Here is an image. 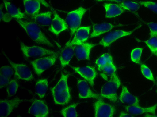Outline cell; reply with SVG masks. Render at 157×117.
<instances>
[{
	"label": "cell",
	"mask_w": 157,
	"mask_h": 117,
	"mask_svg": "<svg viewBox=\"0 0 157 117\" xmlns=\"http://www.w3.org/2000/svg\"><path fill=\"white\" fill-rule=\"evenodd\" d=\"M16 20L34 41L49 47H54L53 44L42 32L36 23L25 21L21 19H16Z\"/></svg>",
	"instance_id": "1"
},
{
	"label": "cell",
	"mask_w": 157,
	"mask_h": 117,
	"mask_svg": "<svg viewBox=\"0 0 157 117\" xmlns=\"http://www.w3.org/2000/svg\"><path fill=\"white\" fill-rule=\"evenodd\" d=\"M69 75L62 73L57 83L51 90L55 103L58 105H64L68 103L71 99V95L68 85Z\"/></svg>",
	"instance_id": "2"
},
{
	"label": "cell",
	"mask_w": 157,
	"mask_h": 117,
	"mask_svg": "<svg viewBox=\"0 0 157 117\" xmlns=\"http://www.w3.org/2000/svg\"><path fill=\"white\" fill-rule=\"evenodd\" d=\"M120 80L116 73L112 75L102 87L100 95L113 102L117 99V91L121 85Z\"/></svg>",
	"instance_id": "3"
},
{
	"label": "cell",
	"mask_w": 157,
	"mask_h": 117,
	"mask_svg": "<svg viewBox=\"0 0 157 117\" xmlns=\"http://www.w3.org/2000/svg\"><path fill=\"white\" fill-rule=\"evenodd\" d=\"M86 11V9L82 7L69 12L66 17V22L69 27L70 35L72 36L80 25L82 19Z\"/></svg>",
	"instance_id": "4"
},
{
	"label": "cell",
	"mask_w": 157,
	"mask_h": 117,
	"mask_svg": "<svg viewBox=\"0 0 157 117\" xmlns=\"http://www.w3.org/2000/svg\"><path fill=\"white\" fill-rule=\"evenodd\" d=\"M57 57V53L49 55L34 60L31 64L36 74L40 75L55 63Z\"/></svg>",
	"instance_id": "5"
},
{
	"label": "cell",
	"mask_w": 157,
	"mask_h": 117,
	"mask_svg": "<svg viewBox=\"0 0 157 117\" xmlns=\"http://www.w3.org/2000/svg\"><path fill=\"white\" fill-rule=\"evenodd\" d=\"M20 48L23 55L27 57H37L57 53L54 51L37 46H29L21 42Z\"/></svg>",
	"instance_id": "6"
},
{
	"label": "cell",
	"mask_w": 157,
	"mask_h": 117,
	"mask_svg": "<svg viewBox=\"0 0 157 117\" xmlns=\"http://www.w3.org/2000/svg\"><path fill=\"white\" fill-rule=\"evenodd\" d=\"M140 27L141 26L139 25L131 31L117 30L110 32L102 38L99 44L104 47H108L117 40L132 34Z\"/></svg>",
	"instance_id": "7"
},
{
	"label": "cell",
	"mask_w": 157,
	"mask_h": 117,
	"mask_svg": "<svg viewBox=\"0 0 157 117\" xmlns=\"http://www.w3.org/2000/svg\"><path fill=\"white\" fill-rule=\"evenodd\" d=\"M95 117H113L115 109L114 106L105 102L101 98L97 99L94 104Z\"/></svg>",
	"instance_id": "8"
},
{
	"label": "cell",
	"mask_w": 157,
	"mask_h": 117,
	"mask_svg": "<svg viewBox=\"0 0 157 117\" xmlns=\"http://www.w3.org/2000/svg\"><path fill=\"white\" fill-rule=\"evenodd\" d=\"M9 62L15 71V75L19 79L30 81L33 79V76L30 69L26 65L12 62L6 56Z\"/></svg>",
	"instance_id": "9"
},
{
	"label": "cell",
	"mask_w": 157,
	"mask_h": 117,
	"mask_svg": "<svg viewBox=\"0 0 157 117\" xmlns=\"http://www.w3.org/2000/svg\"><path fill=\"white\" fill-rule=\"evenodd\" d=\"M90 30V26L79 27L75 31L72 39L67 42L66 46H76L85 43L89 37Z\"/></svg>",
	"instance_id": "10"
},
{
	"label": "cell",
	"mask_w": 157,
	"mask_h": 117,
	"mask_svg": "<svg viewBox=\"0 0 157 117\" xmlns=\"http://www.w3.org/2000/svg\"><path fill=\"white\" fill-rule=\"evenodd\" d=\"M22 100L18 98L8 99H2L0 102V116H8L12 111L18 107Z\"/></svg>",
	"instance_id": "11"
},
{
	"label": "cell",
	"mask_w": 157,
	"mask_h": 117,
	"mask_svg": "<svg viewBox=\"0 0 157 117\" xmlns=\"http://www.w3.org/2000/svg\"><path fill=\"white\" fill-rule=\"evenodd\" d=\"M29 113L34 116L45 117L49 113V109L45 103L40 99L35 100L30 106Z\"/></svg>",
	"instance_id": "12"
},
{
	"label": "cell",
	"mask_w": 157,
	"mask_h": 117,
	"mask_svg": "<svg viewBox=\"0 0 157 117\" xmlns=\"http://www.w3.org/2000/svg\"><path fill=\"white\" fill-rule=\"evenodd\" d=\"M71 67L75 72L87 81L91 86L93 87L94 86V80L97 74L96 71L94 67L89 66Z\"/></svg>",
	"instance_id": "13"
},
{
	"label": "cell",
	"mask_w": 157,
	"mask_h": 117,
	"mask_svg": "<svg viewBox=\"0 0 157 117\" xmlns=\"http://www.w3.org/2000/svg\"><path fill=\"white\" fill-rule=\"evenodd\" d=\"M54 17L49 28V30L56 35L67 29L68 26L66 22L53 9Z\"/></svg>",
	"instance_id": "14"
},
{
	"label": "cell",
	"mask_w": 157,
	"mask_h": 117,
	"mask_svg": "<svg viewBox=\"0 0 157 117\" xmlns=\"http://www.w3.org/2000/svg\"><path fill=\"white\" fill-rule=\"evenodd\" d=\"M77 84L79 98L82 99L91 98L97 99L101 98L99 95L92 91L86 80H79Z\"/></svg>",
	"instance_id": "15"
},
{
	"label": "cell",
	"mask_w": 157,
	"mask_h": 117,
	"mask_svg": "<svg viewBox=\"0 0 157 117\" xmlns=\"http://www.w3.org/2000/svg\"><path fill=\"white\" fill-rule=\"evenodd\" d=\"M96 45L88 42L75 46V54L79 60H88L90 58V52Z\"/></svg>",
	"instance_id": "16"
},
{
	"label": "cell",
	"mask_w": 157,
	"mask_h": 117,
	"mask_svg": "<svg viewBox=\"0 0 157 117\" xmlns=\"http://www.w3.org/2000/svg\"><path fill=\"white\" fill-rule=\"evenodd\" d=\"M126 111L133 115H137L145 113H150L155 115L157 108V103L147 107L144 108L140 105H128L125 107Z\"/></svg>",
	"instance_id": "17"
},
{
	"label": "cell",
	"mask_w": 157,
	"mask_h": 117,
	"mask_svg": "<svg viewBox=\"0 0 157 117\" xmlns=\"http://www.w3.org/2000/svg\"><path fill=\"white\" fill-rule=\"evenodd\" d=\"M119 100L121 102L130 105H139V100L138 98L132 94L127 87L124 86L122 87Z\"/></svg>",
	"instance_id": "18"
},
{
	"label": "cell",
	"mask_w": 157,
	"mask_h": 117,
	"mask_svg": "<svg viewBox=\"0 0 157 117\" xmlns=\"http://www.w3.org/2000/svg\"><path fill=\"white\" fill-rule=\"evenodd\" d=\"M75 46H66L61 51L59 60L62 67L68 65L75 54Z\"/></svg>",
	"instance_id": "19"
},
{
	"label": "cell",
	"mask_w": 157,
	"mask_h": 117,
	"mask_svg": "<svg viewBox=\"0 0 157 117\" xmlns=\"http://www.w3.org/2000/svg\"><path fill=\"white\" fill-rule=\"evenodd\" d=\"M26 13L31 16L39 13L40 8V2L38 0H23Z\"/></svg>",
	"instance_id": "20"
},
{
	"label": "cell",
	"mask_w": 157,
	"mask_h": 117,
	"mask_svg": "<svg viewBox=\"0 0 157 117\" xmlns=\"http://www.w3.org/2000/svg\"><path fill=\"white\" fill-rule=\"evenodd\" d=\"M105 11V16L110 18L120 15L124 12L123 9L119 4L105 3L104 5Z\"/></svg>",
	"instance_id": "21"
},
{
	"label": "cell",
	"mask_w": 157,
	"mask_h": 117,
	"mask_svg": "<svg viewBox=\"0 0 157 117\" xmlns=\"http://www.w3.org/2000/svg\"><path fill=\"white\" fill-rule=\"evenodd\" d=\"M114 27L113 25L108 23L95 24L93 26V31L90 34V38L99 36L110 31Z\"/></svg>",
	"instance_id": "22"
},
{
	"label": "cell",
	"mask_w": 157,
	"mask_h": 117,
	"mask_svg": "<svg viewBox=\"0 0 157 117\" xmlns=\"http://www.w3.org/2000/svg\"><path fill=\"white\" fill-rule=\"evenodd\" d=\"M5 8L10 15L16 19H22L25 17V14L22 12L14 4L6 1H3Z\"/></svg>",
	"instance_id": "23"
},
{
	"label": "cell",
	"mask_w": 157,
	"mask_h": 117,
	"mask_svg": "<svg viewBox=\"0 0 157 117\" xmlns=\"http://www.w3.org/2000/svg\"><path fill=\"white\" fill-rule=\"evenodd\" d=\"M52 13L50 11L42 12L31 16L32 18L39 24L43 26L50 25L52 22Z\"/></svg>",
	"instance_id": "24"
},
{
	"label": "cell",
	"mask_w": 157,
	"mask_h": 117,
	"mask_svg": "<svg viewBox=\"0 0 157 117\" xmlns=\"http://www.w3.org/2000/svg\"><path fill=\"white\" fill-rule=\"evenodd\" d=\"M48 87V81L46 79L39 80L35 86L36 93L40 98H43L45 96Z\"/></svg>",
	"instance_id": "25"
},
{
	"label": "cell",
	"mask_w": 157,
	"mask_h": 117,
	"mask_svg": "<svg viewBox=\"0 0 157 117\" xmlns=\"http://www.w3.org/2000/svg\"><path fill=\"white\" fill-rule=\"evenodd\" d=\"M113 58L111 55L108 53L102 55L96 61L98 70L99 71L104 66L113 63Z\"/></svg>",
	"instance_id": "26"
},
{
	"label": "cell",
	"mask_w": 157,
	"mask_h": 117,
	"mask_svg": "<svg viewBox=\"0 0 157 117\" xmlns=\"http://www.w3.org/2000/svg\"><path fill=\"white\" fill-rule=\"evenodd\" d=\"M116 68L113 63L103 67L99 71L101 77L107 81L115 73Z\"/></svg>",
	"instance_id": "27"
},
{
	"label": "cell",
	"mask_w": 157,
	"mask_h": 117,
	"mask_svg": "<svg viewBox=\"0 0 157 117\" xmlns=\"http://www.w3.org/2000/svg\"><path fill=\"white\" fill-rule=\"evenodd\" d=\"M119 5L124 10L132 12L137 11L140 7V5L137 2L128 0L121 2Z\"/></svg>",
	"instance_id": "28"
},
{
	"label": "cell",
	"mask_w": 157,
	"mask_h": 117,
	"mask_svg": "<svg viewBox=\"0 0 157 117\" xmlns=\"http://www.w3.org/2000/svg\"><path fill=\"white\" fill-rule=\"evenodd\" d=\"M78 103H75L66 107L61 111L62 115L64 117H77L78 115L76 108Z\"/></svg>",
	"instance_id": "29"
},
{
	"label": "cell",
	"mask_w": 157,
	"mask_h": 117,
	"mask_svg": "<svg viewBox=\"0 0 157 117\" xmlns=\"http://www.w3.org/2000/svg\"><path fill=\"white\" fill-rule=\"evenodd\" d=\"M142 51L143 49L141 48H136L132 50L131 53V58L133 62L137 64H140Z\"/></svg>",
	"instance_id": "30"
},
{
	"label": "cell",
	"mask_w": 157,
	"mask_h": 117,
	"mask_svg": "<svg viewBox=\"0 0 157 117\" xmlns=\"http://www.w3.org/2000/svg\"><path fill=\"white\" fill-rule=\"evenodd\" d=\"M18 87V83L16 80L13 79L10 80L6 87V92L8 96L11 97L15 95L17 90Z\"/></svg>",
	"instance_id": "31"
},
{
	"label": "cell",
	"mask_w": 157,
	"mask_h": 117,
	"mask_svg": "<svg viewBox=\"0 0 157 117\" xmlns=\"http://www.w3.org/2000/svg\"><path fill=\"white\" fill-rule=\"evenodd\" d=\"M140 65L141 71L143 76L147 79L155 83V80L150 69L143 63H141Z\"/></svg>",
	"instance_id": "32"
},
{
	"label": "cell",
	"mask_w": 157,
	"mask_h": 117,
	"mask_svg": "<svg viewBox=\"0 0 157 117\" xmlns=\"http://www.w3.org/2000/svg\"><path fill=\"white\" fill-rule=\"evenodd\" d=\"M144 42L153 54L157 52V37H150Z\"/></svg>",
	"instance_id": "33"
},
{
	"label": "cell",
	"mask_w": 157,
	"mask_h": 117,
	"mask_svg": "<svg viewBox=\"0 0 157 117\" xmlns=\"http://www.w3.org/2000/svg\"><path fill=\"white\" fill-rule=\"evenodd\" d=\"M137 2L140 5L149 9L157 14V2L151 1H139Z\"/></svg>",
	"instance_id": "34"
},
{
	"label": "cell",
	"mask_w": 157,
	"mask_h": 117,
	"mask_svg": "<svg viewBox=\"0 0 157 117\" xmlns=\"http://www.w3.org/2000/svg\"><path fill=\"white\" fill-rule=\"evenodd\" d=\"M147 25L149 30L150 37H157V23L148 22Z\"/></svg>",
	"instance_id": "35"
},
{
	"label": "cell",
	"mask_w": 157,
	"mask_h": 117,
	"mask_svg": "<svg viewBox=\"0 0 157 117\" xmlns=\"http://www.w3.org/2000/svg\"><path fill=\"white\" fill-rule=\"evenodd\" d=\"M14 72L12 68L8 66H4L0 69V74L10 78L13 74Z\"/></svg>",
	"instance_id": "36"
},
{
	"label": "cell",
	"mask_w": 157,
	"mask_h": 117,
	"mask_svg": "<svg viewBox=\"0 0 157 117\" xmlns=\"http://www.w3.org/2000/svg\"><path fill=\"white\" fill-rule=\"evenodd\" d=\"M2 6H0V20L4 22H8L12 19V17L8 13H4L2 11Z\"/></svg>",
	"instance_id": "37"
},
{
	"label": "cell",
	"mask_w": 157,
	"mask_h": 117,
	"mask_svg": "<svg viewBox=\"0 0 157 117\" xmlns=\"http://www.w3.org/2000/svg\"><path fill=\"white\" fill-rule=\"evenodd\" d=\"M0 88H2L7 85L9 82L10 78L0 74Z\"/></svg>",
	"instance_id": "38"
},
{
	"label": "cell",
	"mask_w": 157,
	"mask_h": 117,
	"mask_svg": "<svg viewBox=\"0 0 157 117\" xmlns=\"http://www.w3.org/2000/svg\"><path fill=\"white\" fill-rule=\"evenodd\" d=\"M119 117H133L134 115L130 113H126L124 112H120L119 115Z\"/></svg>",
	"instance_id": "39"
},
{
	"label": "cell",
	"mask_w": 157,
	"mask_h": 117,
	"mask_svg": "<svg viewBox=\"0 0 157 117\" xmlns=\"http://www.w3.org/2000/svg\"><path fill=\"white\" fill-rule=\"evenodd\" d=\"M43 5L47 8L50 7V6L45 0H38Z\"/></svg>",
	"instance_id": "40"
},
{
	"label": "cell",
	"mask_w": 157,
	"mask_h": 117,
	"mask_svg": "<svg viewBox=\"0 0 157 117\" xmlns=\"http://www.w3.org/2000/svg\"><path fill=\"white\" fill-rule=\"evenodd\" d=\"M98 2H101L103 1H109L111 2H121L123 1H126V0H96Z\"/></svg>",
	"instance_id": "41"
},
{
	"label": "cell",
	"mask_w": 157,
	"mask_h": 117,
	"mask_svg": "<svg viewBox=\"0 0 157 117\" xmlns=\"http://www.w3.org/2000/svg\"><path fill=\"white\" fill-rule=\"evenodd\" d=\"M154 55L156 56L157 57V52L155 54H154ZM156 93L157 94V82H156Z\"/></svg>",
	"instance_id": "42"
},
{
	"label": "cell",
	"mask_w": 157,
	"mask_h": 117,
	"mask_svg": "<svg viewBox=\"0 0 157 117\" xmlns=\"http://www.w3.org/2000/svg\"><path fill=\"white\" fill-rule=\"evenodd\" d=\"M10 0H3V1H10Z\"/></svg>",
	"instance_id": "43"
}]
</instances>
